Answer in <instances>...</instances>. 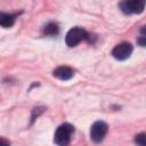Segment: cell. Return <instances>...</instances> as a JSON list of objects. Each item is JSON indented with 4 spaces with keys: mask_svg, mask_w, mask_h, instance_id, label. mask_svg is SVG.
<instances>
[{
    "mask_svg": "<svg viewBox=\"0 0 146 146\" xmlns=\"http://www.w3.org/2000/svg\"><path fill=\"white\" fill-rule=\"evenodd\" d=\"M73 132H74V128L72 124H70V123L60 124L57 128L55 136H54L55 144H57L58 146H67L71 141Z\"/></svg>",
    "mask_w": 146,
    "mask_h": 146,
    "instance_id": "1",
    "label": "cell"
},
{
    "mask_svg": "<svg viewBox=\"0 0 146 146\" xmlns=\"http://www.w3.org/2000/svg\"><path fill=\"white\" fill-rule=\"evenodd\" d=\"M131 52H132V46L129 42L119 43L112 50L113 57L116 58V59H119V60H124V59L129 58V56L131 55Z\"/></svg>",
    "mask_w": 146,
    "mask_h": 146,
    "instance_id": "5",
    "label": "cell"
},
{
    "mask_svg": "<svg viewBox=\"0 0 146 146\" xmlns=\"http://www.w3.org/2000/svg\"><path fill=\"white\" fill-rule=\"evenodd\" d=\"M73 70L68 66H59L56 70H54V76L59 80H70L73 76Z\"/></svg>",
    "mask_w": 146,
    "mask_h": 146,
    "instance_id": "6",
    "label": "cell"
},
{
    "mask_svg": "<svg viewBox=\"0 0 146 146\" xmlns=\"http://www.w3.org/2000/svg\"><path fill=\"white\" fill-rule=\"evenodd\" d=\"M107 124L103 121H97L91 125L90 129V138L95 143H100L107 133Z\"/></svg>",
    "mask_w": 146,
    "mask_h": 146,
    "instance_id": "3",
    "label": "cell"
},
{
    "mask_svg": "<svg viewBox=\"0 0 146 146\" xmlns=\"http://www.w3.org/2000/svg\"><path fill=\"white\" fill-rule=\"evenodd\" d=\"M135 141L138 146H146V136H145V133L144 132L138 133L135 137Z\"/></svg>",
    "mask_w": 146,
    "mask_h": 146,
    "instance_id": "9",
    "label": "cell"
},
{
    "mask_svg": "<svg viewBox=\"0 0 146 146\" xmlns=\"http://www.w3.org/2000/svg\"><path fill=\"white\" fill-rule=\"evenodd\" d=\"M145 41H146V36H145V35H141V36L139 38V40H138V42H139V44H140L141 47L145 46V43H146Z\"/></svg>",
    "mask_w": 146,
    "mask_h": 146,
    "instance_id": "10",
    "label": "cell"
},
{
    "mask_svg": "<svg viewBox=\"0 0 146 146\" xmlns=\"http://www.w3.org/2000/svg\"><path fill=\"white\" fill-rule=\"evenodd\" d=\"M88 36V33L86 32V30L81 29V27H73L71 29L67 34H66V38H65V41H66V44L68 47H75L76 44H79L82 40L87 39Z\"/></svg>",
    "mask_w": 146,
    "mask_h": 146,
    "instance_id": "2",
    "label": "cell"
},
{
    "mask_svg": "<svg viewBox=\"0 0 146 146\" xmlns=\"http://www.w3.org/2000/svg\"><path fill=\"white\" fill-rule=\"evenodd\" d=\"M43 32H44V34H48V35H55L58 33V26L55 23H49L48 25L44 26Z\"/></svg>",
    "mask_w": 146,
    "mask_h": 146,
    "instance_id": "8",
    "label": "cell"
},
{
    "mask_svg": "<svg viewBox=\"0 0 146 146\" xmlns=\"http://www.w3.org/2000/svg\"><path fill=\"white\" fill-rule=\"evenodd\" d=\"M15 23V16L8 13L0 11V25L3 27H10Z\"/></svg>",
    "mask_w": 146,
    "mask_h": 146,
    "instance_id": "7",
    "label": "cell"
},
{
    "mask_svg": "<svg viewBox=\"0 0 146 146\" xmlns=\"http://www.w3.org/2000/svg\"><path fill=\"white\" fill-rule=\"evenodd\" d=\"M120 8L124 14H140L145 8V1L144 0L123 1L120 3Z\"/></svg>",
    "mask_w": 146,
    "mask_h": 146,
    "instance_id": "4",
    "label": "cell"
},
{
    "mask_svg": "<svg viewBox=\"0 0 146 146\" xmlns=\"http://www.w3.org/2000/svg\"><path fill=\"white\" fill-rule=\"evenodd\" d=\"M0 146H10V145H9V143H8L6 139L0 138Z\"/></svg>",
    "mask_w": 146,
    "mask_h": 146,
    "instance_id": "11",
    "label": "cell"
}]
</instances>
